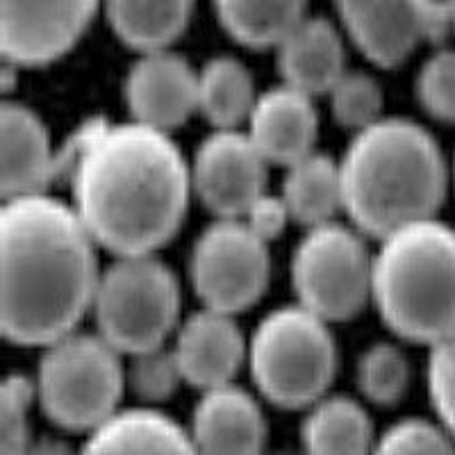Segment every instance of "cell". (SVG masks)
I'll return each instance as SVG.
<instances>
[{
    "mask_svg": "<svg viewBox=\"0 0 455 455\" xmlns=\"http://www.w3.org/2000/svg\"><path fill=\"white\" fill-rule=\"evenodd\" d=\"M291 219L290 207L287 201L280 196H271V194H259L253 203L249 205V210L243 212V223L258 235L259 239L269 243L274 239H278L283 235L284 226Z\"/></svg>",
    "mask_w": 455,
    "mask_h": 455,
    "instance_id": "d6a6232c",
    "label": "cell"
},
{
    "mask_svg": "<svg viewBox=\"0 0 455 455\" xmlns=\"http://www.w3.org/2000/svg\"><path fill=\"white\" fill-rule=\"evenodd\" d=\"M192 440L205 453H258L267 424L253 396L233 383L205 389L192 417Z\"/></svg>",
    "mask_w": 455,
    "mask_h": 455,
    "instance_id": "e0dca14e",
    "label": "cell"
},
{
    "mask_svg": "<svg viewBox=\"0 0 455 455\" xmlns=\"http://www.w3.org/2000/svg\"><path fill=\"white\" fill-rule=\"evenodd\" d=\"M348 36L378 67H396L430 39L412 0H335Z\"/></svg>",
    "mask_w": 455,
    "mask_h": 455,
    "instance_id": "4fadbf2b",
    "label": "cell"
},
{
    "mask_svg": "<svg viewBox=\"0 0 455 455\" xmlns=\"http://www.w3.org/2000/svg\"><path fill=\"white\" fill-rule=\"evenodd\" d=\"M371 299L398 337L433 344L455 326V230L435 217L380 239Z\"/></svg>",
    "mask_w": 455,
    "mask_h": 455,
    "instance_id": "277c9868",
    "label": "cell"
},
{
    "mask_svg": "<svg viewBox=\"0 0 455 455\" xmlns=\"http://www.w3.org/2000/svg\"><path fill=\"white\" fill-rule=\"evenodd\" d=\"M339 171L344 210L360 233L378 239L435 217L451 178L440 144L408 119H378L357 130Z\"/></svg>",
    "mask_w": 455,
    "mask_h": 455,
    "instance_id": "3957f363",
    "label": "cell"
},
{
    "mask_svg": "<svg viewBox=\"0 0 455 455\" xmlns=\"http://www.w3.org/2000/svg\"><path fill=\"white\" fill-rule=\"evenodd\" d=\"M332 116L348 130H363L383 119V89L363 71H347L328 92Z\"/></svg>",
    "mask_w": 455,
    "mask_h": 455,
    "instance_id": "484cf974",
    "label": "cell"
},
{
    "mask_svg": "<svg viewBox=\"0 0 455 455\" xmlns=\"http://www.w3.org/2000/svg\"><path fill=\"white\" fill-rule=\"evenodd\" d=\"M316 109L312 96L280 84L259 93L249 114V137L269 164L291 166L315 148Z\"/></svg>",
    "mask_w": 455,
    "mask_h": 455,
    "instance_id": "9a60e30c",
    "label": "cell"
},
{
    "mask_svg": "<svg viewBox=\"0 0 455 455\" xmlns=\"http://www.w3.org/2000/svg\"><path fill=\"white\" fill-rule=\"evenodd\" d=\"M92 310L100 335L116 351L137 355L162 347L176 328L180 287L153 253L119 255L100 274Z\"/></svg>",
    "mask_w": 455,
    "mask_h": 455,
    "instance_id": "52a82bcc",
    "label": "cell"
},
{
    "mask_svg": "<svg viewBox=\"0 0 455 455\" xmlns=\"http://www.w3.org/2000/svg\"><path fill=\"white\" fill-rule=\"evenodd\" d=\"M269 249L239 219L219 217L196 239L189 275L203 306L237 315L251 307L269 283Z\"/></svg>",
    "mask_w": 455,
    "mask_h": 455,
    "instance_id": "9c48e42d",
    "label": "cell"
},
{
    "mask_svg": "<svg viewBox=\"0 0 455 455\" xmlns=\"http://www.w3.org/2000/svg\"><path fill=\"white\" fill-rule=\"evenodd\" d=\"M36 396V383L21 373H12L0 387V453L28 449V410Z\"/></svg>",
    "mask_w": 455,
    "mask_h": 455,
    "instance_id": "83f0119b",
    "label": "cell"
},
{
    "mask_svg": "<svg viewBox=\"0 0 455 455\" xmlns=\"http://www.w3.org/2000/svg\"><path fill=\"white\" fill-rule=\"evenodd\" d=\"M103 0H0L3 60L39 67L76 46Z\"/></svg>",
    "mask_w": 455,
    "mask_h": 455,
    "instance_id": "30bf717a",
    "label": "cell"
},
{
    "mask_svg": "<svg viewBox=\"0 0 455 455\" xmlns=\"http://www.w3.org/2000/svg\"><path fill=\"white\" fill-rule=\"evenodd\" d=\"M192 169L169 132L130 121L108 124L71 180L73 207L103 249L156 253L185 217Z\"/></svg>",
    "mask_w": 455,
    "mask_h": 455,
    "instance_id": "7a4b0ae2",
    "label": "cell"
},
{
    "mask_svg": "<svg viewBox=\"0 0 455 455\" xmlns=\"http://www.w3.org/2000/svg\"><path fill=\"white\" fill-rule=\"evenodd\" d=\"M233 316L205 307L182 323L173 353L185 383L203 392L233 383L243 357H249V348Z\"/></svg>",
    "mask_w": 455,
    "mask_h": 455,
    "instance_id": "5bb4252c",
    "label": "cell"
},
{
    "mask_svg": "<svg viewBox=\"0 0 455 455\" xmlns=\"http://www.w3.org/2000/svg\"><path fill=\"white\" fill-rule=\"evenodd\" d=\"M96 239L76 207L44 192L5 198L0 212V326L19 347H48L93 306Z\"/></svg>",
    "mask_w": 455,
    "mask_h": 455,
    "instance_id": "6da1fadb",
    "label": "cell"
},
{
    "mask_svg": "<svg viewBox=\"0 0 455 455\" xmlns=\"http://www.w3.org/2000/svg\"><path fill=\"white\" fill-rule=\"evenodd\" d=\"M300 440L310 453H364L376 449L373 426L363 405L347 396H321L310 405Z\"/></svg>",
    "mask_w": 455,
    "mask_h": 455,
    "instance_id": "44dd1931",
    "label": "cell"
},
{
    "mask_svg": "<svg viewBox=\"0 0 455 455\" xmlns=\"http://www.w3.org/2000/svg\"><path fill=\"white\" fill-rule=\"evenodd\" d=\"M451 180H453V187H455V157H453V164H451Z\"/></svg>",
    "mask_w": 455,
    "mask_h": 455,
    "instance_id": "e575fe53",
    "label": "cell"
},
{
    "mask_svg": "<svg viewBox=\"0 0 455 455\" xmlns=\"http://www.w3.org/2000/svg\"><path fill=\"white\" fill-rule=\"evenodd\" d=\"M417 99L433 119L455 124V48H442L426 60L417 78Z\"/></svg>",
    "mask_w": 455,
    "mask_h": 455,
    "instance_id": "4316f807",
    "label": "cell"
},
{
    "mask_svg": "<svg viewBox=\"0 0 455 455\" xmlns=\"http://www.w3.org/2000/svg\"><path fill=\"white\" fill-rule=\"evenodd\" d=\"M259 392L280 408H310L331 387L337 347L326 319L306 306H284L264 316L249 344Z\"/></svg>",
    "mask_w": 455,
    "mask_h": 455,
    "instance_id": "5b68a950",
    "label": "cell"
},
{
    "mask_svg": "<svg viewBox=\"0 0 455 455\" xmlns=\"http://www.w3.org/2000/svg\"><path fill=\"white\" fill-rule=\"evenodd\" d=\"M275 48L284 84L310 96L328 93L347 73L341 35L321 16H306Z\"/></svg>",
    "mask_w": 455,
    "mask_h": 455,
    "instance_id": "ac0fdd59",
    "label": "cell"
},
{
    "mask_svg": "<svg viewBox=\"0 0 455 455\" xmlns=\"http://www.w3.org/2000/svg\"><path fill=\"white\" fill-rule=\"evenodd\" d=\"M219 21L235 42L251 48L278 46L303 19L307 0H212Z\"/></svg>",
    "mask_w": 455,
    "mask_h": 455,
    "instance_id": "603a6c76",
    "label": "cell"
},
{
    "mask_svg": "<svg viewBox=\"0 0 455 455\" xmlns=\"http://www.w3.org/2000/svg\"><path fill=\"white\" fill-rule=\"evenodd\" d=\"M55 148L30 108L5 103L0 112V192L3 201L39 194L52 182Z\"/></svg>",
    "mask_w": 455,
    "mask_h": 455,
    "instance_id": "2e32d148",
    "label": "cell"
},
{
    "mask_svg": "<svg viewBox=\"0 0 455 455\" xmlns=\"http://www.w3.org/2000/svg\"><path fill=\"white\" fill-rule=\"evenodd\" d=\"M267 157L249 132L217 128L196 150L192 185L201 201L217 217L239 219L251 203L264 194Z\"/></svg>",
    "mask_w": 455,
    "mask_h": 455,
    "instance_id": "8fae6325",
    "label": "cell"
},
{
    "mask_svg": "<svg viewBox=\"0 0 455 455\" xmlns=\"http://www.w3.org/2000/svg\"><path fill=\"white\" fill-rule=\"evenodd\" d=\"M258 93L249 68L235 57H214L198 73V112L214 128H237L249 121Z\"/></svg>",
    "mask_w": 455,
    "mask_h": 455,
    "instance_id": "cb8c5ba5",
    "label": "cell"
},
{
    "mask_svg": "<svg viewBox=\"0 0 455 455\" xmlns=\"http://www.w3.org/2000/svg\"><path fill=\"white\" fill-rule=\"evenodd\" d=\"M291 219L312 228L332 221L339 207H344L341 171L328 156L312 150L310 156L287 166L283 185Z\"/></svg>",
    "mask_w": 455,
    "mask_h": 455,
    "instance_id": "7402d4cb",
    "label": "cell"
},
{
    "mask_svg": "<svg viewBox=\"0 0 455 455\" xmlns=\"http://www.w3.org/2000/svg\"><path fill=\"white\" fill-rule=\"evenodd\" d=\"M453 449V435L444 424L437 426L426 419L398 421L376 440V451L383 453H442Z\"/></svg>",
    "mask_w": 455,
    "mask_h": 455,
    "instance_id": "4dcf8cb0",
    "label": "cell"
},
{
    "mask_svg": "<svg viewBox=\"0 0 455 455\" xmlns=\"http://www.w3.org/2000/svg\"><path fill=\"white\" fill-rule=\"evenodd\" d=\"M412 3L424 19L433 42L455 28V0H412Z\"/></svg>",
    "mask_w": 455,
    "mask_h": 455,
    "instance_id": "836d02e7",
    "label": "cell"
},
{
    "mask_svg": "<svg viewBox=\"0 0 455 455\" xmlns=\"http://www.w3.org/2000/svg\"><path fill=\"white\" fill-rule=\"evenodd\" d=\"M132 357H135V363L128 371V383L146 401H164L185 380L176 353L173 348L166 351L164 344L150 348V351L137 353Z\"/></svg>",
    "mask_w": 455,
    "mask_h": 455,
    "instance_id": "f1b7e54d",
    "label": "cell"
},
{
    "mask_svg": "<svg viewBox=\"0 0 455 455\" xmlns=\"http://www.w3.org/2000/svg\"><path fill=\"white\" fill-rule=\"evenodd\" d=\"M410 380L408 360L392 344H373L357 363V383L378 405H392L403 396Z\"/></svg>",
    "mask_w": 455,
    "mask_h": 455,
    "instance_id": "d4e9b609",
    "label": "cell"
},
{
    "mask_svg": "<svg viewBox=\"0 0 455 455\" xmlns=\"http://www.w3.org/2000/svg\"><path fill=\"white\" fill-rule=\"evenodd\" d=\"M121 351L103 335L67 332L51 341L39 363L36 398L67 430L92 433L116 412L125 385Z\"/></svg>",
    "mask_w": 455,
    "mask_h": 455,
    "instance_id": "8992f818",
    "label": "cell"
},
{
    "mask_svg": "<svg viewBox=\"0 0 455 455\" xmlns=\"http://www.w3.org/2000/svg\"><path fill=\"white\" fill-rule=\"evenodd\" d=\"M84 451L92 453H182L196 451L192 435L156 410H124L89 433Z\"/></svg>",
    "mask_w": 455,
    "mask_h": 455,
    "instance_id": "d6986e66",
    "label": "cell"
},
{
    "mask_svg": "<svg viewBox=\"0 0 455 455\" xmlns=\"http://www.w3.org/2000/svg\"><path fill=\"white\" fill-rule=\"evenodd\" d=\"M125 103L132 119L169 132L198 109V73L166 48L144 52L125 78Z\"/></svg>",
    "mask_w": 455,
    "mask_h": 455,
    "instance_id": "7c38bea8",
    "label": "cell"
},
{
    "mask_svg": "<svg viewBox=\"0 0 455 455\" xmlns=\"http://www.w3.org/2000/svg\"><path fill=\"white\" fill-rule=\"evenodd\" d=\"M103 5L116 36L141 52L176 42L194 12V0H103Z\"/></svg>",
    "mask_w": 455,
    "mask_h": 455,
    "instance_id": "ffe728a7",
    "label": "cell"
},
{
    "mask_svg": "<svg viewBox=\"0 0 455 455\" xmlns=\"http://www.w3.org/2000/svg\"><path fill=\"white\" fill-rule=\"evenodd\" d=\"M428 392L440 424L455 440V326L430 344Z\"/></svg>",
    "mask_w": 455,
    "mask_h": 455,
    "instance_id": "f546056e",
    "label": "cell"
},
{
    "mask_svg": "<svg viewBox=\"0 0 455 455\" xmlns=\"http://www.w3.org/2000/svg\"><path fill=\"white\" fill-rule=\"evenodd\" d=\"M109 121L100 119V116H92L84 124H80L78 128L73 130L71 135L60 144V148H55V162H52V182H68L71 185L73 176L78 166L83 164V160L87 157V153L92 150V146L96 144L103 130L108 128Z\"/></svg>",
    "mask_w": 455,
    "mask_h": 455,
    "instance_id": "1f68e13d",
    "label": "cell"
},
{
    "mask_svg": "<svg viewBox=\"0 0 455 455\" xmlns=\"http://www.w3.org/2000/svg\"><path fill=\"white\" fill-rule=\"evenodd\" d=\"M373 258L363 237L326 221L312 226L291 262V283L300 306L326 321L355 316L371 299Z\"/></svg>",
    "mask_w": 455,
    "mask_h": 455,
    "instance_id": "ba28073f",
    "label": "cell"
}]
</instances>
